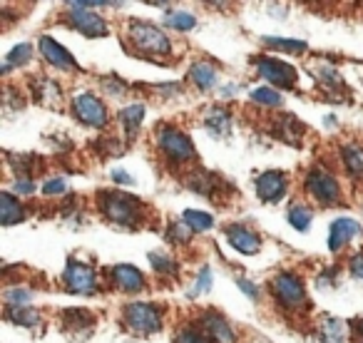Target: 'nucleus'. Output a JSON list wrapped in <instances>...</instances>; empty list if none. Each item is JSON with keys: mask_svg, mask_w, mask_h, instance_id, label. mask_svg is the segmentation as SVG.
Listing matches in <instances>:
<instances>
[{"mask_svg": "<svg viewBox=\"0 0 363 343\" xmlns=\"http://www.w3.org/2000/svg\"><path fill=\"white\" fill-rule=\"evenodd\" d=\"M127 47L135 55L150 57V60H164L172 55V43L167 33L150 21L127 23Z\"/></svg>", "mask_w": 363, "mask_h": 343, "instance_id": "nucleus-2", "label": "nucleus"}, {"mask_svg": "<svg viewBox=\"0 0 363 343\" xmlns=\"http://www.w3.org/2000/svg\"><path fill=\"white\" fill-rule=\"evenodd\" d=\"M13 192H16L18 197H28V194L35 192V182H33V179H18Z\"/></svg>", "mask_w": 363, "mask_h": 343, "instance_id": "nucleus-42", "label": "nucleus"}, {"mask_svg": "<svg viewBox=\"0 0 363 343\" xmlns=\"http://www.w3.org/2000/svg\"><path fill=\"white\" fill-rule=\"evenodd\" d=\"M150 264L157 276H177V262L164 252H150Z\"/></svg>", "mask_w": 363, "mask_h": 343, "instance_id": "nucleus-30", "label": "nucleus"}, {"mask_svg": "<svg viewBox=\"0 0 363 343\" xmlns=\"http://www.w3.org/2000/svg\"><path fill=\"white\" fill-rule=\"evenodd\" d=\"M164 26L172 28V30H179V33H187L197 28V18L187 11H169L164 16Z\"/></svg>", "mask_w": 363, "mask_h": 343, "instance_id": "nucleus-28", "label": "nucleus"}, {"mask_svg": "<svg viewBox=\"0 0 363 343\" xmlns=\"http://www.w3.org/2000/svg\"><path fill=\"white\" fill-rule=\"evenodd\" d=\"M117 120L122 122V127H125V135L127 140H135L137 132H140V125L142 120H145V105H130L125 107V110H120V115H117Z\"/></svg>", "mask_w": 363, "mask_h": 343, "instance_id": "nucleus-23", "label": "nucleus"}, {"mask_svg": "<svg viewBox=\"0 0 363 343\" xmlns=\"http://www.w3.org/2000/svg\"><path fill=\"white\" fill-rule=\"evenodd\" d=\"M272 293L286 311H298V308L306 306V288H303L301 276H296V274L284 271L279 276H274Z\"/></svg>", "mask_w": 363, "mask_h": 343, "instance_id": "nucleus-6", "label": "nucleus"}, {"mask_svg": "<svg viewBox=\"0 0 363 343\" xmlns=\"http://www.w3.org/2000/svg\"><path fill=\"white\" fill-rule=\"evenodd\" d=\"M189 77H192V82L199 90H209V87L217 85V67L209 65V62H197L189 70Z\"/></svg>", "mask_w": 363, "mask_h": 343, "instance_id": "nucleus-26", "label": "nucleus"}, {"mask_svg": "<svg viewBox=\"0 0 363 343\" xmlns=\"http://www.w3.org/2000/svg\"><path fill=\"white\" fill-rule=\"evenodd\" d=\"M97 204H100V212L105 214V219L125 229H137L147 214L145 202L135 194L122 192V189H102Z\"/></svg>", "mask_w": 363, "mask_h": 343, "instance_id": "nucleus-1", "label": "nucleus"}, {"mask_svg": "<svg viewBox=\"0 0 363 343\" xmlns=\"http://www.w3.org/2000/svg\"><path fill=\"white\" fill-rule=\"evenodd\" d=\"M157 147H160L162 157H164L169 164H187L197 157L194 145L187 135L177 127L160 125L157 127Z\"/></svg>", "mask_w": 363, "mask_h": 343, "instance_id": "nucleus-3", "label": "nucleus"}, {"mask_svg": "<svg viewBox=\"0 0 363 343\" xmlns=\"http://www.w3.org/2000/svg\"><path fill=\"white\" fill-rule=\"evenodd\" d=\"M72 112H75V117L82 125L97 127V130L107 127V107H105V102L92 95V92H80V95H75V100H72Z\"/></svg>", "mask_w": 363, "mask_h": 343, "instance_id": "nucleus-10", "label": "nucleus"}, {"mask_svg": "<svg viewBox=\"0 0 363 343\" xmlns=\"http://www.w3.org/2000/svg\"><path fill=\"white\" fill-rule=\"evenodd\" d=\"M313 75H316V80H318V82H323V85H328V87H341V85H343L341 75H338V72L333 70V67L318 65Z\"/></svg>", "mask_w": 363, "mask_h": 343, "instance_id": "nucleus-38", "label": "nucleus"}, {"mask_svg": "<svg viewBox=\"0 0 363 343\" xmlns=\"http://www.w3.org/2000/svg\"><path fill=\"white\" fill-rule=\"evenodd\" d=\"M187 187L192 189L194 194H202V197H209V199H219L217 194V189H219V179L214 177L212 172H207V169H194V172H189L187 174Z\"/></svg>", "mask_w": 363, "mask_h": 343, "instance_id": "nucleus-18", "label": "nucleus"}, {"mask_svg": "<svg viewBox=\"0 0 363 343\" xmlns=\"http://www.w3.org/2000/svg\"><path fill=\"white\" fill-rule=\"evenodd\" d=\"M262 43L272 50H281L289 55H303L308 50V45L303 40H289V38H262Z\"/></svg>", "mask_w": 363, "mask_h": 343, "instance_id": "nucleus-27", "label": "nucleus"}, {"mask_svg": "<svg viewBox=\"0 0 363 343\" xmlns=\"http://www.w3.org/2000/svg\"><path fill=\"white\" fill-rule=\"evenodd\" d=\"M110 279H112V286L122 293H140L145 288V276L132 264H117V266H112Z\"/></svg>", "mask_w": 363, "mask_h": 343, "instance_id": "nucleus-16", "label": "nucleus"}, {"mask_svg": "<svg viewBox=\"0 0 363 343\" xmlns=\"http://www.w3.org/2000/svg\"><path fill=\"white\" fill-rule=\"evenodd\" d=\"M184 222L192 227V232L197 234V232H209V229L214 227V219H212V214H207V212H199V209H187L184 212Z\"/></svg>", "mask_w": 363, "mask_h": 343, "instance_id": "nucleus-32", "label": "nucleus"}, {"mask_svg": "<svg viewBox=\"0 0 363 343\" xmlns=\"http://www.w3.org/2000/svg\"><path fill=\"white\" fill-rule=\"evenodd\" d=\"M62 21H65L67 28L82 33L85 38L107 35V23L102 21V16L92 13V8L82 6V3H70V6H67V11H65V16H62Z\"/></svg>", "mask_w": 363, "mask_h": 343, "instance_id": "nucleus-7", "label": "nucleus"}, {"mask_svg": "<svg viewBox=\"0 0 363 343\" xmlns=\"http://www.w3.org/2000/svg\"><path fill=\"white\" fill-rule=\"evenodd\" d=\"M33 57V47L28 45V43H23V45H16L11 52L6 55V65H3V72H8L11 67H21L26 65L28 60Z\"/></svg>", "mask_w": 363, "mask_h": 343, "instance_id": "nucleus-33", "label": "nucleus"}, {"mask_svg": "<svg viewBox=\"0 0 363 343\" xmlns=\"http://www.w3.org/2000/svg\"><path fill=\"white\" fill-rule=\"evenodd\" d=\"M224 234H227L234 252L244 254V257H254V254H259V249H262V237H259L254 229L244 227V224H232V227H227Z\"/></svg>", "mask_w": 363, "mask_h": 343, "instance_id": "nucleus-14", "label": "nucleus"}, {"mask_svg": "<svg viewBox=\"0 0 363 343\" xmlns=\"http://www.w3.org/2000/svg\"><path fill=\"white\" fill-rule=\"evenodd\" d=\"M254 65H257L259 75L267 82H272L274 87H279V90H291V87L296 85L298 72H296V67L289 65V62L277 60V57H257Z\"/></svg>", "mask_w": 363, "mask_h": 343, "instance_id": "nucleus-9", "label": "nucleus"}, {"mask_svg": "<svg viewBox=\"0 0 363 343\" xmlns=\"http://www.w3.org/2000/svg\"><path fill=\"white\" fill-rule=\"evenodd\" d=\"M122 323L135 336H152L162 328V308L147 301L127 303L122 308Z\"/></svg>", "mask_w": 363, "mask_h": 343, "instance_id": "nucleus-4", "label": "nucleus"}, {"mask_svg": "<svg viewBox=\"0 0 363 343\" xmlns=\"http://www.w3.org/2000/svg\"><path fill=\"white\" fill-rule=\"evenodd\" d=\"M65 189H67V184H65V179H50V182H45L43 184V194H48V197H57V194H65Z\"/></svg>", "mask_w": 363, "mask_h": 343, "instance_id": "nucleus-40", "label": "nucleus"}, {"mask_svg": "<svg viewBox=\"0 0 363 343\" xmlns=\"http://www.w3.org/2000/svg\"><path fill=\"white\" fill-rule=\"evenodd\" d=\"M311 219H313V212L306 204H294V207L289 209V224H291L296 232H306V229L311 227Z\"/></svg>", "mask_w": 363, "mask_h": 343, "instance_id": "nucleus-29", "label": "nucleus"}, {"mask_svg": "<svg viewBox=\"0 0 363 343\" xmlns=\"http://www.w3.org/2000/svg\"><path fill=\"white\" fill-rule=\"evenodd\" d=\"M6 318L16 326H26V328H38L43 323V316L38 308L30 306H6Z\"/></svg>", "mask_w": 363, "mask_h": 343, "instance_id": "nucleus-22", "label": "nucleus"}, {"mask_svg": "<svg viewBox=\"0 0 363 343\" xmlns=\"http://www.w3.org/2000/svg\"><path fill=\"white\" fill-rule=\"evenodd\" d=\"M303 189L311 199H316L323 207H336V204H343V189L341 182L333 177L331 172L323 169V167H313L311 172L303 179Z\"/></svg>", "mask_w": 363, "mask_h": 343, "instance_id": "nucleus-5", "label": "nucleus"}, {"mask_svg": "<svg viewBox=\"0 0 363 343\" xmlns=\"http://www.w3.org/2000/svg\"><path fill=\"white\" fill-rule=\"evenodd\" d=\"M38 47H40V55L45 57L52 67H57V70H62V72H77L80 70V65H77L75 57L67 52V47L60 45L57 40H52L50 35H43L40 43H38Z\"/></svg>", "mask_w": 363, "mask_h": 343, "instance_id": "nucleus-13", "label": "nucleus"}, {"mask_svg": "<svg viewBox=\"0 0 363 343\" xmlns=\"http://www.w3.org/2000/svg\"><path fill=\"white\" fill-rule=\"evenodd\" d=\"M30 298H33L30 288H21V286L6 288V303L8 306H26Z\"/></svg>", "mask_w": 363, "mask_h": 343, "instance_id": "nucleus-37", "label": "nucleus"}, {"mask_svg": "<svg viewBox=\"0 0 363 343\" xmlns=\"http://www.w3.org/2000/svg\"><path fill=\"white\" fill-rule=\"evenodd\" d=\"M252 100L257 102V105H264V107H281V95H279L274 87H254L252 90Z\"/></svg>", "mask_w": 363, "mask_h": 343, "instance_id": "nucleus-35", "label": "nucleus"}, {"mask_svg": "<svg viewBox=\"0 0 363 343\" xmlns=\"http://www.w3.org/2000/svg\"><path fill=\"white\" fill-rule=\"evenodd\" d=\"M356 237H361V224L351 217H338L336 222L331 224V232H328V249H331L333 254H338Z\"/></svg>", "mask_w": 363, "mask_h": 343, "instance_id": "nucleus-15", "label": "nucleus"}, {"mask_svg": "<svg viewBox=\"0 0 363 343\" xmlns=\"http://www.w3.org/2000/svg\"><path fill=\"white\" fill-rule=\"evenodd\" d=\"M356 333H358V336L363 338V316H361V318H358V321H356Z\"/></svg>", "mask_w": 363, "mask_h": 343, "instance_id": "nucleus-46", "label": "nucleus"}, {"mask_svg": "<svg viewBox=\"0 0 363 343\" xmlns=\"http://www.w3.org/2000/svg\"><path fill=\"white\" fill-rule=\"evenodd\" d=\"M204 127H207L214 137L229 135V130H232V115H229L227 110H219V107H214V110H209L207 117H204Z\"/></svg>", "mask_w": 363, "mask_h": 343, "instance_id": "nucleus-25", "label": "nucleus"}, {"mask_svg": "<svg viewBox=\"0 0 363 343\" xmlns=\"http://www.w3.org/2000/svg\"><path fill=\"white\" fill-rule=\"evenodd\" d=\"M174 343H214L199 326H184L177 331Z\"/></svg>", "mask_w": 363, "mask_h": 343, "instance_id": "nucleus-36", "label": "nucleus"}, {"mask_svg": "<svg viewBox=\"0 0 363 343\" xmlns=\"http://www.w3.org/2000/svg\"><path fill=\"white\" fill-rule=\"evenodd\" d=\"M197 326L212 338L214 343H237V331L229 326V321L214 308H207V311L199 316Z\"/></svg>", "mask_w": 363, "mask_h": 343, "instance_id": "nucleus-12", "label": "nucleus"}, {"mask_svg": "<svg viewBox=\"0 0 363 343\" xmlns=\"http://www.w3.org/2000/svg\"><path fill=\"white\" fill-rule=\"evenodd\" d=\"M272 135L291 147H298L303 140V125L294 115H279L272 122Z\"/></svg>", "mask_w": 363, "mask_h": 343, "instance_id": "nucleus-17", "label": "nucleus"}, {"mask_svg": "<svg viewBox=\"0 0 363 343\" xmlns=\"http://www.w3.org/2000/svg\"><path fill=\"white\" fill-rule=\"evenodd\" d=\"M112 179H115L117 184H125V187H132V184H135V177H130L125 169H115V172H112Z\"/></svg>", "mask_w": 363, "mask_h": 343, "instance_id": "nucleus-44", "label": "nucleus"}, {"mask_svg": "<svg viewBox=\"0 0 363 343\" xmlns=\"http://www.w3.org/2000/svg\"><path fill=\"white\" fill-rule=\"evenodd\" d=\"M62 283L70 293L92 296L97 291V274L87 264L77 262V259H67L65 271H62Z\"/></svg>", "mask_w": 363, "mask_h": 343, "instance_id": "nucleus-8", "label": "nucleus"}, {"mask_svg": "<svg viewBox=\"0 0 363 343\" xmlns=\"http://www.w3.org/2000/svg\"><path fill=\"white\" fill-rule=\"evenodd\" d=\"M23 219H26V207L11 192L0 194V222H3V227H13Z\"/></svg>", "mask_w": 363, "mask_h": 343, "instance_id": "nucleus-21", "label": "nucleus"}, {"mask_svg": "<svg viewBox=\"0 0 363 343\" xmlns=\"http://www.w3.org/2000/svg\"><path fill=\"white\" fill-rule=\"evenodd\" d=\"M105 87H107V92L110 95H125V82H120V80H105Z\"/></svg>", "mask_w": 363, "mask_h": 343, "instance_id": "nucleus-45", "label": "nucleus"}, {"mask_svg": "<svg viewBox=\"0 0 363 343\" xmlns=\"http://www.w3.org/2000/svg\"><path fill=\"white\" fill-rule=\"evenodd\" d=\"M318 336L323 343H343L348 336V326L341 318H323L321 328H318Z\"/></svg>", "mask_w": 363, "mask_h": 343, "instance_id": "nucleus-24", "label": "nucleus"}, {"mask_svg": "<svg viewBox=\"0 0 363 343\" xmlns=\"http://www.w3.org/2000/svg\"><path fill=\"white\" fill-rule=\"evenodd\" d=\"M62 326L67 328V333H75V336H80V331L90 333L92 326H95V316L87 308H65Z\"/></svg>", "mask_w": 363, "mask_h": 343, "instance_id": "nucleus-20", "label": "nucleus"}, {"mask_svg": "<svg viewBox=\"0 0 363 343\" xmlns=\"http://www.w3.org/2000/svg\"><path fill=\"white\" fill-rule=\"evenodd\" d=\"M35 80H38V77H35ZM38 82H40V90H38L35 97H38V102H40V105H57V102L62 100V90L52 80L40 77Z\"/></svg>", "mask_w": 363, "mask_h": 343, "instance_id": "nucleus-31", "label": "nucleus"}, {"mask_svg": "<svg viewBox=\"0 0 363 343\" xmlns=\"http://www.w3.org/2000/svg\"><path fill=\"white\" fill-rule=\"evenodd\" d=\"M341 162H343V169H346V174L353 179V182H363V145H361V142L343 145Z\"/></svg>", "mask_w": 363, "mask_h": 343, "instance_id": "nucleus-19", "label": "nucleus"}, {"mask_svg": "<svg viewBox=\"0 0 363 343\" xmlns=\"http://www.w3.org/2000/svg\"><path fill=\"white\" fill-rule=\"evenodd\" d=\"M254 187H257V197L262 199L264 204H279L284 197H286L289 179L284 172L269 169V172H262V174H259Z\"/></svg>", "mask_w": 363, "mask_h": 343, "instance_id": "nucleus-11", "label": "nucleus"}, {"mask_svg": "<svg viewBox=\"0 0 363 343\" xmlns=\"http://www.w3.org/2000/svg\"><path fill=\"white\" fill-rule=\"evenodd\" d=\"M348 271H351L353 276L361 279V281H363V252L353 254V257L348 259Z\"/></svg>", "mask_w": 363, "mask_h": 343, "instance_id": "nucleus-41", "label": "nucleus"}, {"mask_svg": "<svg viewBox=\"0 0 363 343\" xmlns=\"http://www.w3.org/2000/svg\"><path fill=\"white\" fill-rule=\"evenodd\" d=\"M192 237H194L192 227H189L184 219H182V222H172L169 229H167V239H169L172 244H179V247H184Z\"/></svg>", "mask_w": 363, "mask_h": 343, "instance_id": "nucleus-34", "label": "nucleus"}, {"mask_svg": "<svg viewBox=\"0 0 363 343\" xmlns=\"http://www.w3.org/2000/svg\"><path fill=\"white\" fill-rule=\"evenodd\" d=\"M237 286L242 288V291L247 293L249 298H259V288H257V283L247 281V279H237Z\"/></svg>", "mask_w": 363, "mask_h": 343, "instance_id": "nucleus-43", "label": "nucleus"}, {"mask_svg": "<svg viewBox=\"0 0 363 343\" xmlns=\"http://www.w3.org/2000/svg\"><path fill=\"white\" fill-rule=\"evenodd\" d=\"M207 291H212V269L202 266V269H199L197 281H194L192 296H199V293H207Z\"/></svg>", "mask_w": 363, "mask_h": 343, "instance_id": "nucleus-39", "label": "nucleus"}]
</instances>
